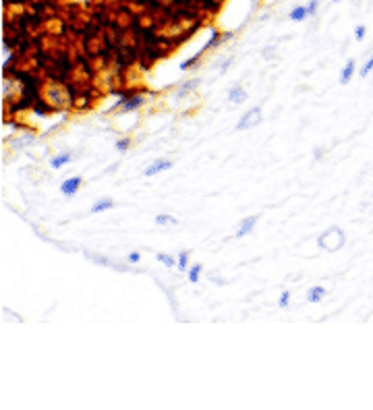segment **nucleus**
Returning <instances> with one entry per match:
<instances>
[{
    "label": "nucleus",
    "instance_id": "10",
    "mask_svg": "<svg viewBox=\"0 0 373 410\" xmlns=\"http://www.w3.org/2000/svg\"><path fill=\"white\" fill-rule=\"evenodd\" d=\"M323 296H325V288H323V286H311L309 292H307V303L317 305L320 300H323Z\"/></svg>",
    "mask_w": 373,
    "mask_h": 410
},
{
    "label": "nucleus",
    "instance_id": "7",
    "mask_svg": "<svg viewBox=\"0 0 373 410\" xmlns=\"http://www.w3.org/2000/svg\"><path fill=\"white\" fill-rule=\"evenodd\" d=\"M247 98H249V94L240 85H235V87L228 91V102H232V104H243V102H247Z\"/></svg>",
    "mask_w": 373,
    "mask_h": 410
},
{
    "label": "nucleus",
    "instance_id": "1",
    "mask_svg": "<svg viewBox=\"0 0 373 410\" xmlns=\"http://www.w3.org/2000/svg\"><path fill=\"white\" fill-rule=\"evenodd\" d=\"M346 243V234L340 226H330L328 230H323L320 238H317V246L325 253H336L340 251Z\"/></svg>",
    "mask_w": 373,
    "mask_h": 410
},
{
    "label": "nucleus",
    "instance_id": "18",
    "mask_svg": "<svg viewBox=\"0 0 373 410\" xmlns=\"http://www.w3.org/2000/svg\"><path fill=\"white\" fill-rule=\"evenodd\" d=\"M178 263H176V267H178V272H186V263H189V253L183 251L181 255H178Z\"/></svg>",
    "mask_w": 373,
    "mask_h": 410
},
{
    "label": "nucleus",
    "instance_id": "24",
    "mask_svg": "<svg viewBox=\"0 0 373 410\" xmlns=\"http://www.w3.org/2000/svg\"><path fill=\"white\" fill-rule=\"evenodd\" d=\"M139 259H141V255H139L137 251H133V253H129L127 263H129V265H137V263H139Z\"/></svg>",
    "mask_w": 373,
    "mask_h": 410
},
{
    "label": "nucleus",
    "instance_id": "16",
    "mask_svg": "<svg viewBox=\"0 0 373 410\" xmlns=\"http://www.w3.org/2000/svg\"><path fill=\"white\" fill-rule=\"evenodd\" d=\"M199 85V79H191L189 83H183V87H181V91H178V98H183L185 94H191L193 89H195Z\"/></svg>",
    "mask_w": 373,
    "mask_h": 410
},
{
    "label": "nucleus",
    "instance_id": "15",
    "mask_svg": "<svg viewBox=\"0 0 373 410\" xmlns=\"http://www.w3.org/2000/svg\"><path fill=\"white\" fill-rule=\"evenodd\" d=\"M201 269H203V267H201V263H195V265L189 267V274H186V276H189V282H191V284H197V282H199Z\"/></svg>",
    "mask_w": 373,
    "mask_h": 410
},
{
    "label": "nucleus",
    "instance_id": "13",
    "mask_svg": "<svg viewBox=\"0 0 373 410\" xmlns=\"http://www.w3.org/2000/svg\"><path fill=\"white\" fill-rule=\"evenodd\" d=\"M155 224H158V226H168V224L176 226L178 220L174 218V215H170V213H158V215H155Z\"/></svg>",
    "mask_w": 373,
    "mask_h": 410
},
{
    "label": "nucleus",
    "instance_id": "14",
    "mask_svg": "<svg viewBox=\"0 0 373 410\" xmlns=\"http://www.w3.org/2000/svg\"><path fill=\"white\" fill-rule=\"evenodd\" d=\"M155 259H158L162 265H166V267H174L178 263V259H174L172 255H168V253H158V255H155Z\"/></svg>",
    "mask_w": 373,
    "mask_h": 410
},
{
    "label": "nucleus",
    "instance_id": "20",
    "mask_svg": "<svg viewBox=\"0 0 373 410\" xmlns=\"http://www.w3.org/2000/svg\"><path fill=\"white\" fill-rule=\"evenodd\" d=\"M290 305V290H284L278 298V309H288Z\"/></svg>",
    "mask_w": 373,
    "mask_h": 410
},
{
    "label": "nucleus",
    "instance_id": "17",
    "mask_svg": "<svg viewBox=\"0 0 373 410\" xmlns=\"http://www.w3.org/2000/svg\"><path fill=\"white\" fill-rule=\"evenodd\" d=\"M371 71H373V54L369 56V60H365V65L359 68V77H363V79H365V77H367Z\"/></svg>",
    "mask_w": 373,
    "mask_h": 410
},
{
    "label": "nucleus",
    "instance_id": "12",
    "mask_svg": "<svg viewBox=\"0 0 373 410\" xmlns=\"http://www.w3.org/2000/svg\"><path fill=\"white\" fill-rule=\"evenodd\" d=\"M73 160V156L68 151H65V153H60V156H56V158H52L50 160V166L54 168V170H60V168H65L68 162Z\"/></svg>",
    "mask_w": 373,
    "mask_h": 410
},
{
    "label": "nucleus",
    "instance_id": "11",
    "mask_svg": "<svg viewBox=\"0 0 373 410\" xmlns=\"http://www.w3.org/2000/svg\"><path fill=\"white\" fill-rule=\"evenodd\" d=\"M114 207V199H110V197H106V199H100V201H96V203L91 205V213H102V212H108V210H112Z\"/></svg>",
    "mask_w": 373,
    "mask_h": 410
},
{
    "label": "nucleus",
    "instance_id": "5",
    "mask_svg": "<svg viewBox=\"0 0 373 410\" xmlns=\"http://www.w3.org/2000/svg\"><path fill=\"white\" fill-rule=\"evenodd\" d=\"M81 184H83V179H81V176H71V179H67V180L60 182V193H62L65 197H75L77 193H79Z\"/></svg>",
    "mask_w": 373,
    "mask_h": 410
},
{
    "label": "nucleus",
    "instance_id": "21",
    "mask_svg": "<svg viewBox=\"0 0 373 410\" xmlns=\"http://www.w3.org/2000/svg\"><path fill=\"white\" fill-rule=\"evenodd\" d=\"M129 148H131V139H129V137H122V139H119V141H116V149H119L120 153L129 151Z\"/></svg>",
    "mask_w": 373,
    "mask_h": 410
},
{
    "label": "nucleus",
    "instance_id": "9",
    "mask_svg": "<svg viewBox=\"0 0 373 410\" xmlns=\"http://www.w3.org/2000/svg\"><path fill=\"white\" fill-rule=\"evenodd\" d=\"M355 71H356V63H355V60H346V65H344V68H342V73H340V83L342 85L351 83Z\"/></svg>",
    "mask_w": 373,
    "mask_h": 410
},
{
    "label": "nucleus",
    "instance_id": "4",
    "mask_svg": "<svg viewBox=\"0 0 373 410\" xmlns=\"http://www.w3.org/2000/svg\"><path fill=\"white\" fill-rule=\"evenodd\" d=\"M172 166H174V162H172V160H166V158L153 160L152 164L145 168L143 176H147V179H152V176H158V174H162V172H166V170H170Z\"/></svg>",
    "mask_w": 373,
    "mask_h": 410
},
{
    "label": "nucleus",
    "instance_id": "2",
    "mask_svg": "<svg viewBox=\"0 0 373 410\" xmlns=\"http://www.w3.org/2000/svg\"><path fill=\"white\" fill-rule=\"evenodd\" d=\"M263 120V112L261 108H251V110H247L243 116H240V120L237 122V131H249V129H255L259 127Z\"/></svg>",
    "mask_w": 373,
    "mask_h": 410
},
{
    "label": "nucleus",
    "instance_id": "19",
    "mask_svg": "<svg viewBox=\"0 0 373 410\" xmlns=\"http://www.w3.org/2000/svg\"><path fill=\"white\" fill-rule=\"evenodd\" d=\"M199 56H203V50H201L197 56H193V58H189V60H185V63H181V71H189V68H193L197 65V60H199Z\"/></svg>",
    "mask_w": 373,
    "mask_h": 410
},
{
    "label": "nucleus",
    "instance_id": "23",
    "mask_svg": "<svg viewBox=\"0 0 373 410\" xmlns=\"http://www.w3.org/2000/svg\"><path fill=\"white\" fill-rule=\"evenodd\" d=\"M307 9H309V17H311V15H317V9H320V0H309Z\"/></svg>",
    "mask_w": 373,
    "mask_h": 410
},
{
    "label": "nucleus",
    "instance_id": "6",
    "mask_svg": "<svg viewBox=\"0 0 373 410\" xmlns=\"http://www.w3.org/2000/svg\"><path fill=\"white\" fill-rule=\"evenodd\" d=\"M259 222V215H247V218L238 224V228H237V238H245L249 236L253 232L255 228V224Z\"/></svg>",
    "mask_w": 373,
    "mask_h": 410
},
{
    "label": "nucleus",
    "instance_id": "3",
    "mask_svg": "<svg viewBox=\"0 0 373 410\" xmlns=\"http://www.w3.org/2000/svg\"><path fill=\"white\" fill-rule=\"evenodd\" d=\"M145 102V98L143 94H135V96H122L119 99V104H116L112 110H119L120 108V112H133V110H139V108L143 106Z\"/></svg>",
    "mask_w": 373,
    "mask_h": 410
},
{
    "label": "nucleus",
    "instance_id": "25",
    "mask_svg": "<svg viewBox=\"0 0 373 410\" xmlns=\"http://www.w3.org/2000/svg\"><path fill=\"white\" fill-rule=\"evenodd\" d=\"M230 63H232V60H226V63H224V66H222V68H220V71H222V73H224V71H226V68H228V66H230Z\"/></svg>",
    "mask_w": 373,
    "mask_h": 410
},
{
    "label": "nucleus",
    "instance_id": "26",
    "mask_svg": "<svg viewBox=\"0 0 373 410\" xmlns=\"http://www.w3.org/2000/svg\"><path fill=\"white\" fill-rule=\"evenodd\" d=\"M332 2H340V0H332Z\"/></svg>",
    "mask_w": 373,
    "mask_h": 410
},
{
    "label": "nucleus",
    "instance_id": "22",
    "mask_svg": "<svg viewBox=\"0 0 373 410\" xmlns=\"http://www.w3.org/2000/svg\"><path fill=\"white\" fill-rule=\"evenodd\" d=\"M365 35H367V27H365V25H356V29H355V40L356 42H363Z\"/></svg>",
    "mask_w": 373,
    "mask_h": 410
},
{
    "label": "nucleus",
    "instance_id": "8",
    "mask_svg": "<svg viewBox=\"0 0 373 410\" xmlns=\"http://www.w3.org/2000/svg\"><path fill=\"white\" fill-rule=\"evenodd\" d=\"M307 17H309V9H307V4L294 6V9L288 13V21H292V23H303Z\"/></svg>",
    "mask_w": 373,
    "mask_h": 410
}]
</instances>
